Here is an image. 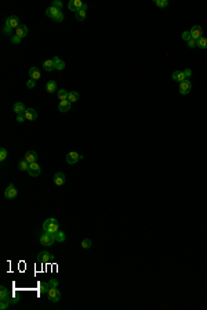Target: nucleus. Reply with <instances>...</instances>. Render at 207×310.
Listing matches in <instances>:
<instances>
[{
    "label": "nucleus",
    "mask_w": 207,
    "mask_h": 310,
    "mask_svg": "<svg viewBox=\"0 0 207 310\" xmlns=\"http://www.w3.org/2000/svg\"><path fill=\"white\" fill-rule=\"evenodd\" d=\"M184 72H185V75H186V78H189V76H191V75H192V71H191V69H185V71H184Z\"/></svg>",
    "instance_id": "49530a36"
},
{
    "label": "nucleus",
    "mask_w": 207,
    "mask_h": 310,
    "mask_svg": "<svg viewBox=\"0 0 207 310\" xmlns=\"http://www.w3.org/2000/svg\"><path fill=\"white\" fill-rule=\"evenodd\" d=\"M198 47L199 49H207V38H200L198 39Z\"/></svg>",
    "instance_id": "2f4dec72"
},
{
    "label": "nucleus",
    "mask_w": 207,
    "mask_h": 310,
    "mask_svg": "<svg viewBox=\"0 0 207 310\" xmlns=\"http://www.w3.org/2000/svg\"><path fill=\"white\" fill-rule=\"evenodd\" d=\"M87 8H88L87 4H83V7L75 13V18L78 19V21H84L86 17H87Z\"/></svg>",
    "instance_id": "6e6552de"
},
{
    "label": "nucleus",
    "mask_w": 207,
    "mask_h": 310,
    "mask_svg": "<svg viewBox=\"0 0 207 310\" xmlns=\"http://www.w3.org/2000/svg\"><path fill=\"white\" fill-rule=\"evenodd\" d=\"M17 195H18V191H17L15 186L8 184V187L6 188V191H4V198L6 199H14Z\"/></svg>",
    "instance_id": "0eeeda50"
},
{
    "label": "nucleus",
    "mask_w": 207,
    "mask_h": 310,
    "mask_svg": "<svg viewBox=\"0 0 207 310\" xmlns=\"http://www.w3.org/2000/svg\"><path fill=\"white\" fill-rule=\"evenodd\" d=\"M29 76H31V79H33V81L40 79V71H39L38 66H31V69H29Z\"/></svg>",
    "instance_id": "4be33fe9"
},
{
    "label": "nucleus",
    "mask_w": 207,
    "mask_h": 310,
    "mask_svg": "<svg viewBox=\"0 0 207 310\" xmlns=\"http://www.w3.org/2000/svg\"><path fill=\"white\" fill-rule=\"evenodd\" d=\"M24 158H25L29 163H32V162H36V161H38V154H36V151H26Z\"/></svg>",
    "instance_id": "6ab92c4d"
},
{
    "label": "nucleus",
    "mask_w": 207,
    "mask_h": 310,
    "mask_svg": "<svg viewBox=\"0 0 207 310\" xmlns=\"http://www.w3.org/2000/svg\"><path fill=\"white\" fill-rule=\"evenodd\" d=\"M83 4H84V3L80 2V0H71V2L68 3V8L71 10V11L76 13L78 10H80V8L83 7Z\"/></svg>",
    "instance_id": "ddd939ff"
},
{
    "label": "nucleus",
    "mask_w": 207,
    "mask_h": 310,
    "mask_svg": "<svg viewBox=\"0 0 207 310\" xmlns=\"http://www.w3.org/2000/svg\"><path fill=\"white\" fill-rule=\"evenodd\" d=\"M171 78H173V81L174 82H184V81H186V75H185V72L184 71H174L173 72V75H171Z\"/></svg>",
    "instance_id": "2eb2a0df"
},
{
    "label": "nucleus",
    "mask_w": 207,
    "mask_h": 310,
    "mask_svg": "<svg viewBox=\"0 0 207 310\" xmlns=\"http://www.w3.org/2000/svg\"><path fill=\"white\" fill-rule=\"evenodd\" d=\"M68 96H69V92L65 89H59L58 92H57V97H58L59 101H61V100H68Z\"/></svg>",
    "instance_id": "a878e982"
},
{
    "label": "nucleus",
    "mask_w": 207,
    "mask_h": 310,
    "mask_svg": "<svg viewBox=\"0 0 207 310\" xmlns=\"http://www.w3.org/2000/svg\"><path fill=\"white\" fill-rule=\"evenodd\" d=\"M28 173L31 176H33V177H38V176H40V173H42V168L39 166L38 162H32V163H29Z\"/></svg>",
    "instance_id": "7ed1b4c3"
},
{
    "label": "nucleus",
    "mask_w": 207,
    "mask_h": 310,
    "mask_svg": "<svg viewBox=\"0 0 207 310\" xmlns=\"http://www.w3.org/2000/svg\"><path fill=\"white\" fill-rule=\"evenodd\" d=\"M6 25H8V26H11V28H14V29H17L18 28L19 25V18L17 15H10L7 19H6Z\"/></svg>",
    "instance_id": "f8f14e48"
},
{
    "label": "nucleus",
    "mask_w": 207,
    "mask_h": 310,
    "mask_svg": "<svg viewBox=\"0 0 207 310\" xmlns=\"http://www.w3.org/2000/svg\"><path fill=\"white\" fill-rule=\"evenodd\" d=\"M181 38H182V40L188 42L189 39L192 38V36H191V32H189V31H184V32H182V36H181Z\"/></svg>",
    "instance_id": "e433bc0d"
},
{
    "label": "nucleus",
    "mask_w": 207,
    "mask_h": 310,
    "mask_svg": "<svg viewBox=\"0 0 207 310\" xmlns=\"http://www.w3.org/2000/svg\"><path fill=\"white\" fill-rule=\"evenodd\" d=\"M15 35H17V36H19V38H21V39H24L25 36L28 35V28H26V26H25L24 24H21V25L18 26V28L15 29Z\"/></svg>",
    "instance_id": "f3484780"
},
{
    "label": "nucleus",
    "mask_w": 207,
    "mask_h": 310,
    "mask_svg": "<svg viewBox=\"0 0 207 310\" xmlns=\"http://www.w3.org/2000/svg\"><path fill=\"white\" fill-rule=\"evenodd\" d=\"M48 284H50V286H51V288H58L59 282H58V280H57V278H50Z\"/></svg>",
    "instance_id": "c9c22d12"
},
{
    "label": "nucleus",
    "mask_w": 207,
    "mask_h": 310,
    "mask_svg": "<svg viewBox=\"0 0 207 310\" xmlns=\"http://www.w3.org/2000/svg\"><path fill=\"white\" fill-rule=\"evenodd\" d=\"M53 259L54 258H53L51 253H50L48 251H42V252L38 253V262L39 263H50Z\"/></svg>",
    "instance_id": "39448f33"
},
{
    "label": "nucleus",
    "mask_w": 207,
    "mask_h": 310,
    "mask_svg": "<svg viewBox=\"0 0 207 310\" xmlns=\"http://www.w3.org/2000/svg\"><path fill=\"white\" fill-rule=\"evenodd\" d=\"M25 121H26V118H25V115H24V114H19V115H17V122L22 123V122H25Z\"/></svg>",
    "instance_id": "a18cd8bd"
},
{
    "label": "nucleus",
    "mask_w": 207,
    "mask_h": 310,
    "mask_svg": "<svg viewBox=\"0 0 207 310\" xmlns=\"http://www.w3.org/2000/svg\"><path fill=\"white\" fill-rule=\"evenodd\" d=\"M51 7H55V8H58V10H62V3L59 2V0H53Z\"/></svg>",
    "instance_id": "4c0bfd02"
},
{
    "label": "nucleus",
    "mask_w": 207,
    "mask_h": 310,
    "mask_svg": "<svg viewBox=\"0 0 207 310\" xmlns=\"http://www.w3.org/2000/svg\"><path fill=\"white\" fill-rule=\"evenodd\" d=\"M80 158H82V155L78 154V152L72 151V152H68L66 154V163H69V165H75V163H78L80 161Z\"/></svg>",
    "instance_id": "423d86ee"
},
{
    "label": "nucleus",
    "mask_w": 207,
    "mask_h": 310,
    "mask_svg": "<svg viewBox=\"0 0 207 310\" xmlns=\"http://www.w3.org/2000/svg\"><path fill=\"white\" fill-rule=\"evenodd\" d=\"M24 115H25L26 121H36L38 119V111L35 108H26Z\"/></svg>",
    "instance_id": "4468645a"
},
{
    "label": "nucleus",
    "mask_w": 207,
    "mask_h": 310,
    "mask_svg": "<svg viewBox=\"0 0 207 310\" xmlns=\"http://www.w3.org/2000/svg\"><path fill=\"white\" fill-rule=\"evenodd\" d=\"M55 242V234L54 233H43L40 235V244L44 246H51Z\"/></svg>",
    "instance_id": "f03ea898"
},
{
    "label": "nucleus",
    "mask_w": 207,
    "mask_h": 310,
    "mask_svg": "<svg viewBox=\"0 0 207 310\" xmlns=\"http://www.w3.org/2000/svg\"><path fill=\"white\" fill-rule=\"evenodd\" d=\"M28 168H29V162L26 161V159L24 158V159H21L19 161V163H18V169L19 171H22V172H28Z\"/></svg>",
    "instance_id": "bb28decb"
},
{
    "label": "nucleus",
    "mask_w": 207,
    "mask_h": 310,
    "mask_svg": "<svg viewBox=\"0 0 207 310\" xmlns=\"http://www.w3.org/2000/svg\"><path fill=\"white\" fill-rule=\"evenodd\" d=\"M13 29H14V28H11V26H8V25H4V28H3V35H4V36H10V35H11V32H13Z\"/></svg>",
    "instance_id": "f704fd0d"
},
{
    "label": "nucleus",
    "mask_w": 207,
    "mask_h": 310,
    "mask_svg": "<svg viewBox=\"0 0 207 310\" xmlns=\"http://www.w3.org/2000/svg\"><path fill=\"white\" fill-rule=\"evenodd\" d=\"M53 180H54V184H55V186L61 187V186H64V184H65L66 177H65V175H64V173H62V172H57L55 175H54V177H53Z\"/></svg>",
    "instance_id": "9d476101"
},
{
    "label": "nucleus",
    "mask_w": 207,
    "mask_h": 310,
    "mask_svg": "<svg viewBox=\"0 0 207 310\" xmlns=\"http://www.w3.org/2000/svg\"><path fill=\"white\" fill-rule=\"evenodd\" d=\"M39 286H40V292H42V294H48L50 288H51L48 282H40Z\"/></svg>",
    "instance_id": "c85d7f7f"
},
{
    "label": "nucleus",
    "mask_w": 207,
    "mask_h": 310,
    "mask_svg": "<svg viewBox=\"0 0 207 310\" xmlns=\"http://www.w3.org/2000/svg\"><path fill=\"white\" fill-rule=\"evenodd\" d=\"M189 32H191V36H192V38L196 39V40H198V39H200V38L203 36V28H202L200 25H193L192 29H191Z\"/></svg>",
    "instance_id": "9b49d317"
},
{
    "label": "nucleus",
    "mask_w": 207,
    "mask_h": 310,
    "mask_svg": "<svg viewBox=\"0 0 207 310\" xmlns=\"http://www.w3.org/2000/svg\"><path fill=\"white\" fill-rule=\"evenodd\" d=\"M21 40H22V39L19 38V36H17V35L11 36V43H13V45H19V43H21Z\"/></svg>",
    "instance_id": "58836bf2"
},
{
    "label": "nucleus",
    "mask_w": 207,
    "mask_h": 310,
    "mask_svg": "<svg viewBox=\"0 0 207 310\" xmlns=\"http://www.w3.org/2000/svg\"><path fill=\"white\" fill-rule=\"evenodd\" d=\"M43 230H44L46 233H55L59 230V223L57 219L54 218H50L47 219V220H44V223H43Z\"/></svg>",
    "instance_id": "f257e3e1"
},
{
    "label": "nucleus",
    "mask_w": 207,
    "mask_h": 310,
    "mask_svg": "<svg viewBox=\"0 0 207 310\" xmlns=\"http://www.w3.org/2000/svg\"><path fill=\"white\" fill-rule=\"evenodd\" d=\"M91 246H93V241L90 238H84L82 241V248L83 249H90Z\"/></svg>",
    "instance_id": "7c9ffc66"
},
{
    "label": "nucleus",
    "mask_w": 207,
    "mask_h": 310,
    "mask_svg": "<svg viewBox=\"0 0 207 310\" xmlns=\"http://www.w3.org/2000/svg\"><path fill=\"white\" fill-rule=\"evenodd\" d=\"M48 301L50 302H54V303H57L61 299V291H59L58 288H50V291H48Z\"/></svg>",
    "instance_id": "20e7f679"
},
{
    "label": "nucleus",
    "mask_w": 207,
    "mask_h": 310,
    "mask_svg": "<svg viewBox=\"0 0 207 310\" xmlns=\"http://www.w3.org/2000/svg\"><path fill=\"white\" fill-rule=\"evenodd\" d=\"M6 158H7V150L3 147V148H0V161L4 162Z\"/></svg>",
    "instance_id": "72a5a7b5"
},
{
    "label": "nucleus",
    "mask_w": 207,
    "mask_h": 310,
    "mask_svg": "<svg viewBox=\"0 0 207 310\" xmlns=\"http://www.w3.org/2000/svg\"><path fill=\"white\" fill-rule=\"evenodd\" d=\"M68 100H69L71 102H76V101L79 100V93H78V92H69Z\"/></svg>",
    "instance_id": "c756f323"
},
{
    "label": "nucleus",
    "mask_w": 207,
    "mask_h": 310,
    "mask_svg": "<svg viewBox=\"0 0 207 310\" xmlns=\"http://www.w3.org/2000/svg\"><path fill=\"white\" fill-rule=\"evenodd\" d=\"M65 238H66V235H65V233H64V231L58 230V231L55 233V241H57V242H64V241H65Z\"/></svg>",
    "instance_id": "cd10ccee"
},
{
    "label": "nucleus",
    "mask_w": 207,
    "mask_h": 310,
    "mask_svg": "<svg viewBox=\"0 0 207 310\" xmlns=\"http://www.w3.org/2000/svg\"><path fill=\"white\" fill-rule=\"evenodd\" d=\"M8 305H10V302H8V301H0V309H2V310L7 309V307H8Z\"/></svg>",
    "instance_id": "37998d69"
},
{
    "label": "nucleus",
    "mask_w": 207,
    "mask_h": 310,
    "mask_svg": "<svg viewBox=\"0 0 207 310\" xmlns=\"http://www.w3.org/2000/svg\"><path fill=\"white\" fill-rule=\"evenodd\" d=\"M43 69H44V71H47V72L54 71V69H55L54 60H46V61L43 62Z\"/></svg>",
    "instance_id": "a211bd4d"
},
{
    "label": "nucleus",
    "mask_w": 207,
    "mask_h": 310,
    "mask_svg": "<svg viewBox=\"0 0 207 310\" xmlns=\"http://www.w3.org/2000/svg\"><path fill=\"white\" fill-rule=\"evenodd\" d=\"M18 301H19L18 298H15V296H13L11 294H10V296H8V302H10V305H14V303H17Z\"/></svg>",
    "instance_id": "c03bdc74"
},
{
    "label": "nucleus",
    "mask_w": 207,
    "mask_h": 310,
    "mask_svg": "<svg viewBox=\"0 0 207 310\" xmlns=\"http://www.w3.org/2000/svg\"><path fill=\"white\" fill-rule=\"evenodd\" d=\"M26 87H28V89H35V87H36V81H33V79H29V81L26 82Z\"/></svg>",
    "instance_id": "a19ab883"
},
{
    "label": "nucleus",
    "mask_w": 207,
    "mask_h": 310,
    "mask_svg": "<svg viewBox=\"0 0 207 310\" xmlns=\"http://www.w3.org/2000/svg\"><path fill=\"white\" fill-rule=\"evenodd\" d=\"M71 105H72V102L69 101V100H61L58 104L59 112H68L69 109H71Z\"/></svg>",
    "instance_id": "dca6fc26"
},
{
    "label": "nucleus",
    "mask_w": 207,
    "mask_h": 310,
    "mask_svg": "<svg viewBox=\"0 0 207 310\" xmlns=\"http://www.w3.org/2000/svg\"><path fill=\"white\" fill-rule=\"evenodd\" d=\"M53 60H54V62H55V69L57 71H64L65 69V61L64 60H61L59 57H54Z\"/></svg>",
    "instance_id": "5701e85b"
},
{
    "label": "nucleus",
    "mask_w": 207,
    "mask_h": 310,
    "mask_svg": "<svg viewBox=\"0 0 207 310\" xmlns=\"http://www.w3.org/2000/svg\"><path fill=\"white\" fill-rule=\"evenodd\" d=\"M59 11H62V10H58V8L51 7V6H50V7H48L47 10H46V15H47L48 18H53V19H54L55 17L58 15V13H59Z\"/></svg>",
    "instance_id": "412c9836"
},
{
    "label": "nucleus",
    "mask_w": 207,
    "mask_h": 310,
    "mask_svg": "<svg viewBox=\"0 0 207 310\" xmlns=\"http://www.w3.org/2000/svg\"><path fill=\"white\" fill-rule=\"evenodd\" d=\"M186 43H188V47H196V46H198V40L193 38H191Z\"/></svg>",
    "instance_id": "ea45409f"
},
{
    "label": "nucleus",
    "mask_w": 207,
    "mask_h": 310,
    "mask_svg": "<svg viewBox=\"0 0 207 310\" xmlns=\"http://www.w3.org/2000/svg\"><path fill=\"white\" fill-rule=\"evenodd\" d=\"M8 296H10L8 289L4 285H2L0 286V301H8Z\"/></svg>",
    "instance_id": "393cba45"
},
{
    "label": "nucleus",
    "mask_w": 207,
    "mask_h": 310,
    "mask_svg": "<svg viewBox=\"0 0 207 310\" xmlns=\"http://www.w3.org/2000/svg\"><path fill=\"white\" fill-rule=\"evenodd\" d=\"M13 109H14V112H15L17 115H19V114H24V112L26 111L25 105L22 104V102H15V104H14V107H13Z\"/></svg>",
    "instance_id": "b1692460"
},
{
    "label": "nucleus",
    "mask_w": 207,
    "mask_h": 310,
    "mask_svg": "<svg viewBox=\"0 0 207 310\" xmlns=\"http://www.w3.org/2000/svg\"><path fill=\"white\" fill-rule=\"evenodd\" d=\"M156 6L158 7H160V8H164V7H167L169 6V0H156Z\"/></svg>",
    "instance_id": "473e14b6"
},
{
    "label": "nucleus",
    "mask_w": 207,
    "mask_h": 310,
    "mask_svg": "<svg viewBox=\"0 0 207 310\" xmlns=\"http://www.w3.org/2000/svg\"><path fill=\"white\" fill-rule=\"evenodd\" d=\"M64 18H65V17H64V13L59 11L58 15H57L55 18H54V21H55V22H62V21H64Z\"/></svg>",
    "instance_id": "79ce46f5"
},
{
    "label": "nucleus",
    "mask_w": 207,
    "mask_h": 310,
    "mask_svg": "<svg viewBox=\"0 0 207 310\" xmlns=\"http://www.w3.org/2000/svg\"><path fill=\"white\" fill-rule=\"evenodd\" d=\"M191 90H192V83H191L189 79H186V81L181 82V85H179V93H181V94H184V96L188 94Z\"/></svg>",
    "instance_id": "1a4fd4ad"
},
{
    "label": "nucleus",
    "mask_w": 207,
    "mask_h": 310,
    "mask_svg": "<svg viewBox=\"0 0 207 310\" xmlns=\"http://www.w3.org/2000/svg\"><path fill=\"white\" fill-rule=\"evenodd\" d=\"M46 90H47V93H50V94L57 93L58 92V90H57V82L55 81H48L47 83H46Z\"/></svg>",
    "instance_id": "aec40b11"
}]
</instances>
